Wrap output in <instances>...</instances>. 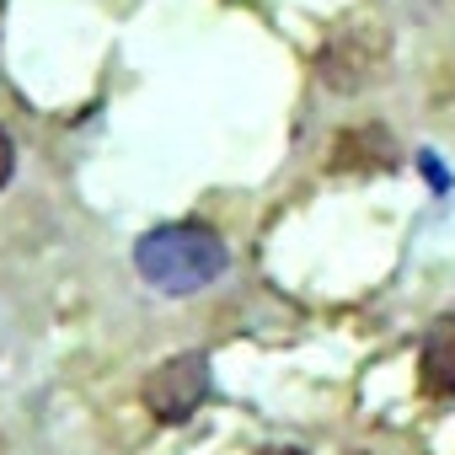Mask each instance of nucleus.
<instances>
[{"label":"nucleus","mask_w":455,"mask_h":455,"mask_svg":"<svg viewBox=\"0 0 455 455\" xmlns=\"http://www.w3.org/2000/svg\"><path fill=\"white\" fill-rule=\"evenodd\" d=\"M225 263H231L225 242L198 220L156 225V231H145L134 242V268L161 295H198V290H209L225 274Z\"/></svg>","instance_id":"nucleus-1"},{"label":"nucleus","mask_w":455,"mask_h":455,"mask_svg":"<svg viewBox=\"0 0 455 455\" xmlns=\"http://www.w3.org/2000/svg\"><path fill=\"white\" fill-rule=\"evenodd\" d=\"M316 76L338 97H359V92L380 86L391 76V28L375 12L343 17L316 49Z\"/></svg>","instance_id":"nucleus-2"},{"label":"nucleus","mask_w":455,"mask_h":455,"mask_svg":"<svg viewBox=\"0 0 455 455\" xmlns=\"http://www.w3.org/2000/svg\"><path fill=\"white\" fill-rule=\"evenodd\" d=\"M140 402L156 423H188L209 402V354H172L140 386Z\"/></svg>","instance_id":"nucleus-3"},{"label":"nucleus","mask_w":455,"mask_h":455,"mask_svg":"<svg viewBox=\"0 0 455 455\" xmlns=\"http://www.w3.org/2000/svg\"><path fill=\"white\" fill-rule=\"evenodd\" d=\"M396 166H402V145L380 124H354L327 150V172H396Z\"/></svg>","instance_id":"nucleus-4"},{"label":"nucleus","mask_w":455,"mask_h":455,"mask_svg":"<svg viewBox=\"0 0 455 455\" xmlns=\"http://www.w3.org/2000/svg\"><path fill=\"white\" fill-rule=\"evenodd\" d=\"M418 391L434 402H455V316L428 322L418 343Z\"/></svg>","instance_id":"nucleus-5"},{"label":"nucleus","mask_w":455,"mask_h":455,"mask_svg":"<svg viewBox=\"0 0 455 455\" xmlns=\"http://www.w3.org/2000/svg\"><path fill=\"white\" fill-rule=\"evenodd\" d=\"M12 172H17V140H12L6 129H0V188L12 182Z\"/></svg>","instance_id":"nucleus-6"},{"label":"nucleus","mask_w":455,"mask_h":455,"mask_svg":"<svg viewBox=\"0 0 455 455\" xmlns=\"http://www.w3.org/2000/svg\"><path fill=\"white\" fill-rule=\"evenodd\" d=\"M258 455H306V450H295V444H268V450H258Z\"/></svg>","instance_id":"nucleus-7"}]
</instances>
